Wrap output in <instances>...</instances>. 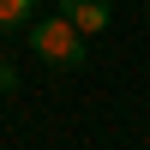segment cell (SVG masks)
Wrapping results in <instances>:
<instances>
[{"label":"cell","mask_w":150,"mask_h":150,"mask_svg":"<svg viewBox=\"0 0 150 150\" xmlns=\"http://www.w3.org/2000/svg\"><path fill=\"white\" fill-rule=\"evenodd\" d=\"M30 48H36V60H48V66H60V72H72V66L90 60V36H84L78 24H66L60 12L30 18Z\"/></svg>","instance_id":"6da1fadb"},{"label":"cell","mask_w":150,"mask_h":150,"mask_svg":"<svg viewBox=\"0 0 150 150\" xmlns=\"http://www.w3.org/2000/svg\"><path fill=\"white\" fill-rule=\"evenodd\" d=\"M60 18L78 24L84 36H102V30H108V18H114V6H108V0H60Z\"/></svg>","instance_id":"7a4b0ae2"},{"label":"cell","mask_w":150,"mask_h":150,"mask_svg":"<svg viewBox=\"0 0 150 150\" xmlns=\"http://www.w3.org/2000/svg\"><path fill=\"white\" fill-rule=\"evenodd\" d=\"M36 0H0V30H30Z\"/></svg>","instance_id":"3957f363"},{"label":"cell","mask_w":150,"mask_h":150,"mask_svg":"<svg viewBox=\"0 0 150 150\" xmlns=\"http://www.w3.org/2000/svg\"><path fill=\"white\" fill-rule=\"evenodd\" d=\"M6 90H18V72H12L6 60H0V96H6Z\"/></svg>","instance_id":"277c9868"}]
</instances>
